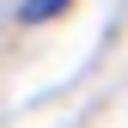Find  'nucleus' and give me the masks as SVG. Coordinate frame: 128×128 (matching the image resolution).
Segmentation results:
<instances>
[{
  "label": "nucleus",
  "mask_w": 128,
  "mask_h": 128,
  "mask_svg": "<svg viewBox=\"0 0 128 128\" xmlns=\"http://www.w3.org/2000/svg\"><path fill=\"white\" fill-rule=\"evenodd\" d=\"M73 0H24L18 6V24H49V18H61Z\"/></svg>",
  "instance_id": "1"
}]
</instances>
